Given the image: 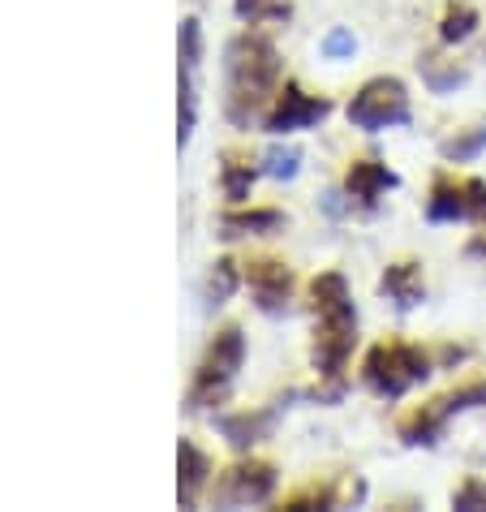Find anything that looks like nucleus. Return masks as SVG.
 <instances>
[{
	"mask_svg": "<svg viewBox=\"0 0 486 512\" xmlns=\"http://www.w3.org/2000/svg\"><path fill=\"white\" fill-rule=\"evenodd\" d=\"M310 310H314V345L310 362L323 379H340L349 366L357 340V310L349 297V280L340 272H323L310 280Z\"/></svg>",
	"mask_w": 486,
	"mask_h": 512,
	"instance_id": "1",
	"label": "nucleus"
},
{
	"mask_svg": "<svg viewBox=\"0 0 486 512\" xmlns=\"http://www.w3.org/2000/svg\"><path fill=\"white\" fill-rule=\"evenodd\" d=\"M280 91V52L267 35L246 31L228 44V121L246 125Z\"/></svg>",
	"mask_w": 486,
	"mask_h": 512,
	"instance_id": "2",
	"label": "nucleus"
},
{
	"mask_svg": "<svg viewBox=\"0 0 486 512\" xmlns=\"http://www.w3.org/2000/svg\"><path fill=\"white\" fill-rule=\"evenodd\" d=\"M426 379H431V353L409 340H379L362 362V383L383 401H396Z\"/></svg>",
	"mask_w": 486,
	"mask_h": 512,
	"instance_id": "3",
	"label": "nucleus"
},
{
	"mask_svg": "<svg viewBox=\"0 0 486 512\" xmlns=\"http://www.w3.org/2000/svg\"><path fill=\"white\" fill-rule=\"evenodd\" d=\"M241 362H246V336H241L237 323L220 327L211 336V345L203 353L194 371V383H190V396H185V409H207V405H220L228 396V383L237 379Z\"/></svg>",
	"mask_w": 486,
	"mask_h": 512,
	"instance_id": "4",
	"label": "nucleus"
},
{
	"mask_svg": "<svg viewBox=\"0 0 486 512\" xmlns=\"http://www.w3.org/2000/svg\"><path fill=\"white\" fill-rule=\"evenodd\" d=\"M345 112H349V121L357 125V130H366V134L396 130V125H409V117H413L405 82L388 78V74L362 82V87H357V95L349 99Z\"/></svg>",
	"mask_w": 486,
	"mask_h": 512,
	"instance_id": "5",
	"label": "nucleus"
},
{
	"mask_svg": "<svg viewBox=\"0 0 486 512\" xmlns=\"http://www.w3.org/2000/svg\"><path fill=\"white\" fill-rule=\"evenodd\" d=\"M327 112H332V99L323 95H310L302 91L297 82H284L271 99V108L263 112V130L271 138H284V134H297V130H310V125H319Z\"/></svg>",
	"mask_w": 486,
	"mask_h": 512,
	"instance_id": "6",
	"label": "nucleus"
},
{
	"mask_svg": "<svg viewBox=\"0 0 486 512\" xmlns=\"http://www.w3.org/2000/svg\"><path fill=\"white\" fill-rule=\"evenodd\" d=\"M276 465L271 461H259V457H250V461H237L233 469H224L220 482H216V504H263L271 500V491H276Z\"/></svg>",
	"mask_w": 486,
	"mask_h": 512,
	"instance_id": "7",
	"label": "nucleus"
},
{
	"mask_svg": "<svg viewBox=\"0 0 486 512\" xmlns=\"http://www.w3.org/2000/svg\"><path fill=\"white\" fill-rule=\"evenodd\" d=\"M482 190L486 181L478 177H452V173H439L431 198H426V216L435 224H456V220H474L478 216V203H482Z\"/></svg>",
	"mask_w": 486,
	"mask_h": 512,
	"instance_id": "8",
	"label": "nucleus"
},
{
	"mask_svg": "<svg viewBox=\"0 0 486 512\" xmlns=\"http://www.w3.org/2000/svg\"><path fill=\"white\" fill-rule=\"evenodd\" d=\"M246 284H250L259 310H267V315H280L293 297V272H289V263H280V259H250Z\"/></svg>",
	"mask_w": 486,
	"mask_h": 512,
	"instance_id": "9",
	"label": "nucleus"
},
{
	"mask_svg": "<svg viewBox=\"0 0 486 512\" xmlns=\"http://www.w3.org/2000/svg\"><path fill=\"white\" fill-rule=\"evenodd\" d=\"M345 190H349V198H357L362 207H375L379 194L396 190V173H392L388 164H379L375 155H366V160H353V164H349Z\"/></svg>",
	"mask_w": 486,
	"mask_h": 512,
	"instance_id": "10",
	"label": "nucleus"
},
{
	"mask_svg": "<svg viewBox=\"0 0 486 512\" xmlns=\"http://www.w3.org/2000/svg\"><path fill=\"white\" fill-rule=\"evenodd\" d=\"M448 418H452L448 396H435V401L409 409V414L396 422V435L405 439V444H435V439L443 435V426H448Z\"/></svg>",
	"mask_w": 486,
	"mask_h": 512,
	"instance_id": "11",
	"label": "nucleus"
},
{
	"mask_svg": "<svg viewBox=\"0 0 486 512\" xmlns=\"http://www.w3.org/2000/svg\"><path fill=\"white\" fill-rule=\"evenodd\" d=\"M177 469H181L177 500H181V508H194L198 495H203V487L211 482V457L194 444V439H181V444H177Z\"/></svg>",
	"mask_w": 486,
	"mask_h": 512,
	"instance_id": "12",
	"label": "nucleus"
},
{
	"mask_svg": "<svg viewBox=\"0 0 486 512\" xmlns=\"http://www.w3.org/2000/svg\"><path fill=\"white\" fill-rule=\"evenodd\" d=\"M379 293L392 297L400 310H413L426 302V280H422V263L413 259H400V263H388V272L379 276Z\"/></svg>",
	"mask_w": 486,
	"mask_h": 512,
	"instance_id": "13",
	"label": "nucleus"
},
{
	"mask_svg": "<svg viewBox=\"0 0 486 512\" xmlns=\"http://www.w3.org/2000/svg\"><path fill=\"white\" fill-rule=\"evenodd\" d=\"M271 426H276V414L271 409H241V414H228V418H220V431H224V439L233 448H254L259 439H267L271 435Z\"/></svg>",
	"mask_w": 486,
	"mask_h": 512,
	"instance_id": "14",
	"label": "nucleus"
},
{
	"mask_svg": "<svg viewBox=\"0 0 486 512\" xmlns=\"http://www.w3.org/2000/svg\"><path fill=\"white\" fill-rule=\"evenodd\" d=\"M284 224V211L276 207H259V211H224L220 216V237L233 241V237H246V233H271Z\"/></svg>",
	"mask_w": 486,
	"mask_h": 512,
	"instance_id": "15",
	"label": "nucleus"
},
{
	"mask_svg": "<svg viewBox=\"0 0 486 512\" xmlns=\"http://www.w3.org/2000/svg\"><path fill=\"white\" fill-rule=\"evenodd\" d=\"M259 177V168L250 164L246 151H224V164H220V186H224V198L228 203H246L250 198V186Z\"/></svg>",
	"mask_w": 486,
	"mask_h": 512,
	"instance_id": "16",
	"label": "nucleus"
},
{
	"mask_svg": "<svg viewBox=\"0 0 486 512\" xmlns=\"http://www.w3.org/2000/svg\"><path fill=\"white\" fill-rule=\"evenodd\" d=\"M474 26H478L474 5H448L443 9V22H439V39L443 44H461V39L474 35Z\"/></svg>",
	"mask_w": 486,
	"mask_h": 512,
	"instance_id": "17",
	"label": "nucleus"
},
{
	"mask_svg": "<svg viewBox=\"0 0 486 512\" xmlns=\"http://www.w3.org/2000/svg\"><path fill=\"white\" fill-rule=\"evenodd\" d=\"M482 147H486V121H482V125H474V130H469V134H456V138H448L439 151H443V160L465 164V160H478Z\"/></svg>",
	"mask_w": 486,
	"mask_h": 512,
	"instance_id": "18",
	"label": "nucleus"
},
{
	"mask_svg": "<svg viewBox=\"0 0 486 512\" xmlns=\"http://www.w3.org/2000/svg\"><path fill=\"white\" fill-rule=\"evenodd\" d=\"M241 276L246 272H237V263L233 259H220V263H211V276H207V297L211 302H228V297H233V289L241 284Z\"/></svg>",
	"mask_w": 486,
	"mask_h": 512,
	"instance_id": "19",
	"label": "nucleus"
},
{
	"mask_svg": "<svg viewBox=\"0 0 486 512\" xmlns=\"http://www.w3.org/2000/svg\"><path fill=\"white\" fill-rule=\"evenodd\" d=\"M263 173L280 177V181H293L297 173H302V151H297V147H271L263 155Z\"/></svg>",
	"mask_w": 486,
	"mask_h": 512,
	"instance_id": "20",
	"label": "nucleus"
},
{
	"mask_svg": "<svg viewBox=\"0 0 486 512\" xmlns=\"http://www.w3.org/2000/svg\"><path fill=\"white\" fill-rule=\"evenodd\" d=\"M336 504V491L332 487H319V482H306L302 491L284 495V512H306V508H332Z\"/></svg>",
	"mask_w": 486,
	"mask_h": 512,
	"instance_id": "21",
	"label": "nucleus"
},
{
	"mask_svg": "<svg viewBox=\"0 0 486 512\" xmlns=\"http://www.w3.org/2000/svg\"><path fill=\"white\" fill-rule=\"evenodd\" d=\"M241 22H267V18H289V5L284 0H233Z\"/></svg>",
	"mask_w": 486,
	"mask_h": 512,
	"instance_id": "22",
	"label": "nucleus"
},
{
	"mask_svg": "<svg viewBox=\"0 0 486 512\" xmlns=\"http://www.w3.org/2000/svg\"><path fill=\"white\" fill-rule=\"evenodd\" d=\"M422 74H426V82H431V91H448V87H456V82H465V69H439V56H422Z\"/></svg>",
	"mask_w": 486,
	"mask_h": 512,
	"instance_id": "23",
	"label": "nucleus"
},
{
	"mask_svg": "<svg viewBox=\"0 0 486 512\" xmlns=\"http://www.w3.org/2000/svg\"><path fill=\"white\" fill-rule=\"evenodd\" d=\"M452 508H465V512H478V508H486V482L469 478L461 491H452Z\"/></svg>",
	"mask_w": 486,
	"mask_h": 512,
	"instance_id": "24",
	"label": "nucleus"
},
{
	"mask_svg": "<svg viewBox=\"0 0 486 512\" xmlns=\"http://www.w3.org/2000/svg\"><path fill=\"white\" fill-rule=\"evenodd\" d=\"M357 52V39L353 31H327L323 35V56H332V61H345V56Z\"/></svg>",
	"mask_w": 486,
	"mask_h": 512,
	"instance_id": "25",
	"label": "nucleus"
}]
</instances>
